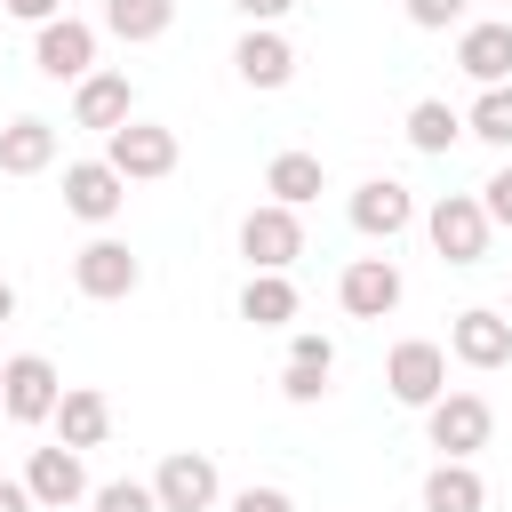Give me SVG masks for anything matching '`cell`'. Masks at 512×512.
Instances as JSON below:
<instances>
[{
  "label": "cell",
  "instance_id": "cell-30",
  "mask_svg": "<svg viewBox=\"0 0 512 512\" xmlns=\"http://www.w3.org/2000/svg\"><path fill=\"white\" fill-rule=\"evenodd\" d=\"M288 360H304V368H336V344H328L320 328H296V336H288Z\"/></svg>",
  "mask_w": 512,
  "mask_h": 512
},
{
  "label": "cell",
  "instance_id": "cell-1",
  "mask_svg": "<svg viewBox=\"0 0 512 512\" xmlns=\"http://www.w3.org/2000/svg\"><path fill=\"white\" fill-rule=\"evenodd\" d=\"M424 232H432V248H440V264H480L488 256V208H480V192H440L432 208H424Z\"/></svg>",
  "mask_w": 512,
  "mask_h": 512
},
{
  "label": "cell",
  "instance_id": "cell-26",
  "mask_svg": "<svg viewBox=\"0 0 512 512\" xmlns=\"http://www.w3.org/2000/svg\"><path fill=\"white\" fill-rule=\"evenodd\" d=\"M88 504L96 512H160L152 480H104V488H88Z\"/></svg>",
  "mask_w": 512,
  "mask_h": 512
},
{
  "label": "cell",
  "instance_id": "cell-15",
  "mask_svg": "<svg viewBox=\"0 0 512 512\" xmlns=\"http://www.w3.org/2000/svg\"><path fill=\"white\" fill-rule=\"evenodd\" d=\"M24 488H32V504L40 512H64V504H80L88 496V464H80V448H32L24 456Z\"/></svg>",
  "mask_w": 512,
  "mask_h": 512
},
{
  "label": "cell",
  "instance_id": "cell-6",
  "mask_svg": "<svg viewBox=\"0 0 512 512\" xmlns=\"http://www.w3.org/2000/svg\"><path fill=\"white\" fill-rule=\"evenodd\" d=\"M56 392H64V376H56L48 352L0 360V416H8V424H48V416H56Z\"/></svg>",
  "mask_w": 512,
  "mask_h": 512
},
{
  "label": "cell",
  "instance_id": "cell-14",
  "mask_svg": "<svg viewBox=\"0 0 512 512\" xmlns=\"http://www.w3.org/2000/svg\"><path fill=\"white\" fill-rule=\"evenodd\" d=\"M232 72H240L248 88H264V96L288 88V80H296V48H288V32H280V24H248V32L232 40Z\"/></svg>",
  "mask_w": 512,
  "mask_h": 512
},
{
  "label": "cell",
  "instance_id": "cell-29",
  "mask_svg": "<svg viewBox=\"0 0 512 512\" xmlns=\"http://www.w3.org/2000/svg\"><path fill=\"white\" fill-rule=\"evenodd\" d=\"M408 24L416 32H448V24H464V0H408Z\"/></svg>",
  "mask_w": 512,
  "mask_h": 512
},
{
  "label": "cell",
  "instance_id": "cell-8",
  "mask_svg": "<svg viewBox=\"0 0 512 512\" xmlns=\"http://www.w3.org/2000/svg\"><path fill=\"white\" fill-rule=\"evenodd\" d=\"M488 432H496V408H488L480 392H440V400L424 408V440H432L440 456H480Z\"/></svg>",
  "mask_w": 512,
  "mask_h": 512
},
{
  "label": "cell",
  "instance_id": "cell-32",
  "mask_svg": "<svg viewBox=\"0 0 512 512\" xmlns=\"http://www.w3.org/2000/svg\"><path fill=\"white\" fill-rule=\"evenodd\" d=\"M16 24H48V16H64V0H0Z\"/></svg>",
  "mask_w": 512,
  "mask_h": 512
},
{
  "label": "cell",
  "instance_id": "cell-22",
  "mask_svg": "<svg viewBox=\"0 0 512 512\" xmlns=\"http://www.w3.org/2000/svg\"><path fill=\"white\" fill-rule=\"evenodd\" d=\"M408 144H416L424 160L456 152V144H464V112H456L448 96H416V104H408Z\"/></svg>",
  "mask_w": 512,
  "mask_h": 512
},
{
  "label": "cell",
  "instance_id": "cell-7",
  "mask_svg": "<svg viewBox=\"0 0 512 512\" xmlns=\"http://www.w3.org/2000/svg\"><path fill=\"white\" fill-rule=\"evenodd\" d=\"M104 160H112L128 184H160V176H176V128H160V120H120V128L104 136Z\"/></svg>",
  "mask_w": 512,
  "mask_h": 512
},
{
  "label": "cell",
  "instance_id": "cell-5",
  "mask_svg": "<svg viewBox=\"0 0 512 512\" xmlns=\"http://www.w3.org/2000/svg\"><path fill=\"white\" fill-rule=\"evenodd\" d=\"M72 288L88 296V304H128L136 288H144V264L128 256V240H112V232H96L80 256H72Z\"/></svg>",
  "mask_w": 512,
  "mask_h": 512
},
{
  "label": "cell",
  "instance_id": "cell-34",
  "mask_svg": "<svg viewBox=\"0 0 512 512\" xmlns=\"http://www.w3.org/2000/svg\"><path fill=\"white\" fill-rule=\"evenodd\" d=\"M0 512H40V504H32V488H24V480H0Z\"/></svg>",
  "mask_w": 512,
  "mask_h": 512
},
{
  "label": "cell",
  "instance_id": "cell-3",
  "mask_svg": "<svg viewBox=\"0 0 512 512\" xmlns=\"http://www.w3.org/2000/svg\"><path fill=\"white\" fill-rule=\"evenodd\" d=\"M32 72L56 80V88L88 80V72H96V24H80V16H48V24H32Z\"/></svg>",
  "mask_w": 512,
  "mask_h": 512
},
{
  "label": "cell",
  "instance_id": "cell-28",
  "mask_svg": "<svg viewBox=\"0 0 512 512\" xmlns=\"http://www.w3.org/2000/svg\"><path fill=\"white\" fill-rule=\"evenodd\" d=\"M480 208H488V224H496V232H512V168H496V176L480 184Z\"/></svg>",
  "mask_w": 512,
  "mask_h": 512
},
{
  "label": "cell",
  "instance_id": "cell-33",
  "mask_svg": "<svg viewBox=\"0 0 512 512\" xmlns=\"http://www.w3.org/2000/svg\"><path fill=\"white\" fill-rule=\"evenodd\" d=\"M232 8H240V16H248V24H280V16H288V8H296V0H232Z\"/></svg>",
  "mask_w": 512,
  "mask_h": 512
},
{
  "label": "cell",
  "instance_id": "cell-10",
  "mask_svg": "<svg viewBox=\"0 0 512 512\" xmlns=\"http://www.w3.org/2000/svg\"><path fill=\"white\" fill-rule=\"evenodd\" d=\"M344 216H352V232H360V240H384V248H392V240L416 224V192H408L400 176H368V184H352Z\"/></svg>",
  "mask_w": 512,
  "mask_h": 512
},
{
  "label": "cell",
  "instance_id": "cell-20",
  "mask_svg": "<svg viewBox=\"0 0 512 512\" xmlns=\"http://www.w3.org/2000/svg\"><path fill=\"white\" fill-rule=\"evenodd\" d=\"M424 512H488V480L472 472V456H440L424 472Z\"/></svg>",
  "mask_w": 512,
  "mask_h": 512
},
{
  "label": "cell",
  "instance_id": "cell-19",
  "mask_svg": "<svg viewBox=\"0 0 512 512\" xmlns=\"http://www.w3.org/2000/svg\"><path fill=\"white\" fill-rule=\"evenodd\" d=\"M40 168H56V120L16 112L0 128V176H40Z\"/></svg>",
  "mask_w": 512,
  "mask_h": 512
},
{
  "label": "cell",
  "instance_id": "cell-13",
  "mask_svg": "<svg viewBox=\"0 0 512 512\" xmlns=\"http://www.w3.org/2000/svg\"><path fill=\"white\" fill-rule=\"evenodd\" d=\"M448 352L464 360V368H512V312H488V304H472V312H456L448 320Z\"/></svg>",
  "mask_w": 512,
  "mask_h": 512
},
{
  "label": "cell",
  "instance_id": "cell-21",
  "mask_svg": "<svg viewBox=\"0 0 512 512\" xmlns=\"http://www.w3.org/2000/svg\"><path fill=\"white\" fill-rule=\"evenodd\" d=\"M264 192H272L280 208H312V200L328 192L320 152H272V160H264Z\"/></svg>",
  "mask_w": 512,
  "mask_h": 512
},
{
  "label": "cell",
  "instance_id": "cell-31",
  "mask_svg": "<svg viewBox=\"0 0 512 512\" xmlns=\"http://www.w3.org/2000/svg\"><path fill=\"white\" fill-rule=\"evenodd\" d=\"M224 512H296V496H288V488H240Z\"/></svg>",
  "mask_w": 512,
  "mask_h": 512
},
{
  "label": "cell",
  "instance_id": "cell-24",
  "mask_svg": "<svg viewBox=\"0 0 512 512\" xmlns=\"http://www.w3.org/2000/svg\"><path fill=\"white\" fill-rule=\"evenodd\" d=\"M168 24H176V0H104V32H112V40H128V48L160 40Z\"/></svg>",
  "mask_w": 512,
  "mask_h": 512
},
{
  "label": "cell",
  "instance_id": "cell-11",
  "mask_svg": "<svg viewBox=\"0 0 512 512\" xmlns=\"http://www.w3.org/2000/svg\"><path fill=\"white\" fill-rule=\"evenodd\" d=\"M400 296H408V280H400L392 256H352V264L336 272V304H344L352 320H392Z\"/></svg>",
  "mask_w": 512,
  "mask_h": 512
},
{
  "label": "cell",
  "instance_id": "cell-4",
  "mask_svg": "<svg viewBox=\"0 0 512 512\" xmlns=\"http://www.w3.org/2000/svg\"><path fill=\"white\" fill-rule=\"evenodd\" d=\"M240 256H248V272H288L304 256V216L280 208V200H256L240 216Z\"/></svg>",
  "mask_w": 512,
  "mask_h": 512
},
{
  "label": "cell",
  "instance_id": "cell-35",
  "mask_svg": "<svg viewBox=\"0 0 512 512\" xmlns=\"http://www.w3.org/2000/svg\"><path fill=\"white\" fill-rule=\"evenodd\" d=\"M0 320H16V288L8 280H0Z\"/></svg>",
  "mask_w": 512,
  "mask_h": 512
},
{
  "label": "cell",
  "instance_id": "cell-17",
  "mask_svg": "<svg viewBox=\"0 0 512 512\" xmlns=\"http://www.w3.org/2000/svg\"><path fill=\"white\" fill-rule=\"evenodd\" d=\"M48 424H56V440H64V448H80V456H88V448H104V432H112V400H104L96 384H64Z\"/></svg>",
  "mask_w": 512,
  "mask_h": 512
},
{
  "label": "cell",
  "instance_id": "cell-2",
  "mask_svg": "<svg viewBox=\"0 0 512 512\" xmlns=\"http://www.w3.org/2000/svg\"><path fill=\"white\" fill-rule=\"evenodd\" d=\"M384 392H392L400 408H432V400L448 392V344H432V336H400V344L384 352Z\"/></svg>",
  "mask_w": 512,
  "mask_h": 512
},
{
  "label": "cell",
  "instance_id": "cell-23",
  "mask_svg": "<svg viewBox=\"0 0 512 512\" xmlns=\"http://www.w3.org/2000/svg\"><path fill=\"white\" fill-rule=\"evenodd\" d=\"M240 320H248V328H288V320H296V280H288V272H248Z\"/></svg>",
  "mask_w": 512,
  "mask_h": 512
},
{
  "label": "cell",
  "instance_id": "cell-9",
  "mask_svg": "<svg viewBox=\"0 0 512 512\" xmlns=\"http://www.w3.org/2000/svg\"><path fill=\"white\" fill-rule=\"evenodd\" d=\"M152 496H160V512H216V496H224L216 456L208 448H168L160 472H152Z\"/></svg>",
  "mask_w": 512,
  "mask_h": 512
},
{
  "label": "cell",
  "instance_id": "cell-27",
  "mask_svg": "<svg viewBox=\"0 0 512 512\" xmlns=\"http://www.w3.org/2000/svg\"><path fill=\"white\" fill-rule=\"evenodd\" d=\"M328 376H336V368H304V360H288V368H280V392H288L296 408H312V400L328 392Z\"/></svg>",
  "mask_w": 512,
  "mask_h": 512
},
{
  "label": "cell",
  "instance_id": "cell-16",
  "mask_svg": "<svg viewBox=\"0 0 512 512\" xmlns=\"http://www.w3.org/2000/svg\"><path fill=\"white\" fill-rule=\"evenodd\" d=\"M120 120H136V88H128V72H88V80H72V128L112 136Z\"/></svg>",
  "mask_w": 512,
  "mask_h": 512
},
{
  "label": "cell",
  "instance_id": "cell-25",
  "mask_svg": "<svg viewBox=\"0 0 512 512\" xmlns=\"http://www.w3.org/2000/svg\"><path fill=\"white\" fill-rule=\"evenodd\" d=\"M464 136H480V144L512 152V80H496V88H480V96H472V112H464Z\"/></svg>",
  "mask_w": 512,
  "mask_h": 512
},
{
  "label": "cell",
  "instance_id": "cell-12",
  "mask_svg": "<svg viewBox=\"0 0 512 512\" xmlns=\"http://www.w3.org/2000/svg\"><path fill=\"white\" fill-rule=\"evenodd\" d=\"M64 208L80 216V224H112L120 208H128V176L96 152V160H72L64 168Z\"/></svg>",
  "mask_w": 512,
  "mask_h": 512
},
{
  "label": "cell",
  "instance_id": "cell-18",
  "mask_svg": "<svg viewBox=\"0 0 512 512\" xmlns=\"http://www.w3.org/2000/svg\"><path fill=\"white\" fill-rule=\"evenodd\" d=\"M456 72H464L472 88H496V80H512V24H504V16H488V24H464V40H456Z\"/></svg>",
  "mask_w": 512,
  "mask_h": 512
}]
</instances>
